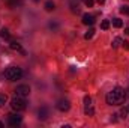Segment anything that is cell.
Listing matches in <instances>:
<instances>
[{
  "label": "cell",
  "instance_id": "cell-24",
  "mask_svg": "<svg viewBox=\"0 0 129 128\" xmlns=\"http://www.w3.org/2000/svg\"><path fill=\"white\" fill-rule=\"evenodd\" d=\"M98 3H99V5H104V3H105V0H96Z\"/></svg>",
  "mask_w": 129,
  "mask_h": 128
},
{
  "label": "cell",
  "instance_id": "cell-9",
  "mask_svg": "<svg viewBox=\"0 0 129 128\" xmlns=\"http://www.w3.org/2000/svg\"><path fill=\"white\" fill-rule=\"evenodd\" d=\"M11 48H12V50H17V51H20L23 56H26V51L21 48V45H20L18 42H15V41H14V42H11Z\"/></svg>",
  "mask_w": 129,
  "mask_h": 128
},
{
  "label": "cell",
  "instance_id": "cell-14",
  "mask_svg": "<svg viewBox=\"0 0 129 128\" xmlns=\"http://www.w3.org/2000/svg\"><path fill=\"white\" fill-rule=\"evenodd\" d=\"M93 35H95V29H93V27H90V29H89V32L84 35V38H86V39H92V38H93Z\"/></svg>",
  "mask_w": 129,
  "mask_h": 128
},
{
  "label": "cell",
  "instance_id": "cell-21",
  "mask_svg": "<svg viewBox=\"0 0 129 128\" xmlns=\"http://www.w3.org/2000/svg\"><path fill=\"white\" fill-rule=\"evenodd\" d=\"M120 115H122V118H126V116H128V107H125V109H122V112H120Z\"/></svg>",
  "mask_w": 129,
  "mask_h": 128
},
{
  "label": "cell",
  "instance_id": "cell-6",
  "mask_svg": "<svg viewBox=\"0 0 129 128\" xmlns=\"http://www.w3.org/2000/svg\"><path fill=\"white\" fill-rule=\"evenodd\" d=\"M15 94L20 96H29L30 94V88L27 86V84H20L17 89H15Z\"/></svg>",
  "mask_w": 129,
  "mask_h": 128
},
{
  "label": "cell",
  "instance_id": "cell-11",
  "mask_svg": "<svg viewBox=\"0 0 129 128\" xmlns=\"http://www.w3.org/2000/svg\"><path fill=\"white\" fill-rule=\"evenodd\" d=\"M84 113H86V115H89V116H93V115H95V110H93L92 104H90V105H86V109H84Z\"/></svg>",
  "mask_w": 129,
  "mask_h": 128
},
{
  "label": "cell",
  "instance_id": "cell-26",
  "mask_svg": "<svg viewBox=\"0 0 129 128\" xmlns=\"http://www.w3.org/2000/svg\"><path fill=\"white\" fill-rule=\"evenodd\" d=\"M3 127H5V125H3V124H2V122H0V128H3Z\"/></svg>",
  "mask_w": 129,
  "mask_h": 128
},
{
  "label": "cell",
  "instance_id": "cell-16",
  "mask_svg": "<svg viewBox=\"0 0 129 128\" xmlns=\"http://www.w3.org/2000/svg\"><path fill=\"white\" fill-rule=\"evenodd\" d=\"M6 101H8V96H6V94H0V107H3V105L6 104Z\"/></svg>",
  "mask_w": 129,
  "mask_h": 128
},
{
  "label": "cell",
  "instance_id": "cell-12",
  "mask_svg": "<svg viewBox=\"0 0 129 128\" xmlns=\"http://www.w3.org/2000/svg\"><path fill=\"white\" fill-rule=\"evenodd\" d=\"M113 26L117 27V29H120V27L123 26V21H122L120 18H114V20H113Z\"/></svg>",
  "mask_w": 129,
  "mask_h": 128
},
{
  "label": "cell",
  "instance_id": "cell-10",
  "mask_svg": "<svg viewBox=\"0 0 129 128\" xmlns=\"http://www.w3.org/2000/svg\"><path fill=\"white\" fill-rule=\"evenodd\" d=\"M45 11H48V12H51V11H54L56 9V5H54V2H51V0H48L47 3H45Z\"/></svg>",
  "mask_w": 129,
  "mask_h": 128
},
{
  "label": "cell",
  "instance_id": "cell-15",
  "mask_svg": "<svg viewBox=\"0 0 129 128\" xmlns=\"http://www.w3.org/2000/svg\"><path fill=\"white\" fill-rule=\"evenodd\" d=\"M101 29H102V30H108V29H110V21H108V20H104V21L101 23Z\"/></svg>",
  "mask_w": 129,
  "mask_h": 128
},
{
  "label": "cell",
  "instance_id": "cell-5",
  "mask_svg": "<svg viewBox=\"0 0 129 128\" xmlns=\"http://www.w3.org/2000/svg\"><path fill=\"white\" fill-rule=\"evenodd\" d=\"M56 107H57V110H60V112H68L69 109H71V102H69V99H59L57 101V104H56Z\"/></svg>",
  "mask_w": 129,
  "mask_h": 128
},
{
  "label": "cell",
  "instance_id": "cell-25",
  "mask_svg": "<svg viewBox=\"0 0 129 128\" xmlns=\"http://www.w3.org/2000/svg\"><path fill=\"white\" fill-rule=\"evenodd\" d=\"M125 33H126V35H129V27H128V29H125Z\"/></svg>",
  "mask_w": 129,
  "mask_h": 128
},
{
  "label": "cell",
  "instance_id": "cell-1",
  "mask_svg": "<svg viewBox=\"0 0 129 128\" xmlns=\"http://www.w3.org/2000/svg\"><path fill=\"white\" fill-rule=\"evenodd\" d=\"M126 99V91L122 88H114L107 94V104L110 105H120Z\"/></svg>",
  "mask_w": 129,
  "mask_h": 128
},
{
  "label": "cell",
  "instance_id": "cell-22",
  "mask_svg": "<svg viewBox=\"0 0 129 128\" xmlns=\"http://www.w3.org/2000/svg\"><path fill=\"white\" fill-rule=\"evenodd\" d=\"M122 45H123L126 50H129V42H128V41H123V42H122Z\"/></svg>",
  "mask_w": 129,
  "mask_h": 128
},
{
  "label": "cell",
  "instance_id": "cell-20",
  "mask_svg": "<svg viewBox=\"0 0 129 128\" xmlns=\"http://www.w3.org/2000/svg\"><path fill=\"white\" fill-rule=\"evenodd\" d=\"M84 104L86 105H90L92 104V98L90 96H84Z\"/></svg>",
  "mask_w": 129,
  "mask_h": 128
},
{
  "label": "cell",
  "instance_id": "cell-18",
  "mask_svg": "<svg viewBox=\"0 0 129 128\" xmlns=\"http://www.w3.org/2000/svg\"><path fill=\"white\" fill-rule=\"evenodd\" d=\"M84 5H86L87 8H92V6L95 5V2H93V0H84Z\"/></svg>",
  "mask_w": 129,
  "mask_h": 128
},
{
  "label": "cell",
  "instance_id": "cell-3",
  "mask_svg": "<svg viewBox=\"0 0 129 128\" xmlns=\"http://www.w3.org/2000/svg\"><path fill=\"white\" fill-rule=\"evenodd\" d=\"M11 107L17 112H21V110H26L27 107V102L24 99V96H20V95H15L12 99H11Z\"/></svg>",
  "mask_w": 129,
  "mask_h": 128
},
{
  "label": "cell",
  "instance_id": "cell-19",
  "mask_svg": "<svg viewBox=\"0 0 129 128\" xmlns=\"http://www.w3.org/2000/svg\"><path fill=\"white\" fill-rule=\"evenodd\" d=\"M120 12H122V14H126V15H129V6H123V8H120Z\"/></svg>",
  "mask_w": 129,
  "mask_h": 128
},
{
  "label": "cell",
  "instance_id": "cell-4",
  "mask_svg": "<svg viewBox=\"0 0 129 128\" xmlns=\"http://www.w3.org/2000/svg\"><path fill=\"white\" fill-rule=\"evenodd\" d=\"M21 121H23V118H21L20 115H14V113H11V115L8 116V124H9L11 127H18V125L21 124Z\"/></svg>",
  "mask_w": 129,
  "mask_h": 128
},
{
  "label": "cell",
  "instance_id": "cell-13",
  "mask_svg": "<svg viewBox=\"0 0 129 128\" xmlns=\"http://www.w3.org/2000/svg\"><path fill=\"white\" fill-rule=\"evenodd\" d=\"M0 36H2L3 39H9V36H11V35H9V30H8V29H2V30H0Z\"/></svg>",
  "mask_w": 129,
  "mask_h": 128
},
{
  "label": "cell",
  "instance_id": "cell-17",
  "mask_svg": "<svg viewBox=\"0 0 129 128\" xmlns=\"http://www.w3.org/2000/svg\"><path fill=\"white\" fill-rule=\"evenodd\" d=\"M122 42H123V41H122V38H116V39L113 41V48H117Z\"/></svg>",
  "mask_w": 129,
  "mask_h": 128
},
{
  "label": "cell",
  "instance_id": "cell-23",
  "mask_svg": "<svg viewBox=\"0 0 129 128\" xmlns=\"http://www.w3.org/2000/svg\"><path fill=\"white\" fill-rule=\"evenodd\" d=\"M50 27H51V29H57V24H56V23H50Z\"/></svg>",
  "mask_w": 129,
  "mask_h": 128
},
{
  "label": "cell",
  "instance_id": "cell-27",
  "mask_svg": "<svg viewBox=\"0 0 129 128\" xmlns=\"http://www.w3.org/2000/svg\"><path fill=\"white\" fill-rule=\"evenodd\" d=\"M128 113H129V105H128Z\"/></svg>",
  "mask_w": 129,
  "mask_h": 128
},
{
  "label": "cell",
  "instance_id": "cell-7",
  "mask_svg": "<svg viewBox=\"0 0 129 128\" xmlns=\"http://www.w3.org/2000/svg\"><path fill=\"white\" fill-rule=\"evenodd\" d=\"M93 23H95V17H93L92 14H84V15H83V24L92 26Z\"/></svg>",
  "mask_w": 129,
  "mask_h": 128
},
{
  "label": "cell",
  "instance_id": "cell-28",
  "mask_svg": "<svg viewBox=\"0 0 129 128\" xmlns=\"http://www.w3.org/2000/svg\"><path fill=\"white\" fill-rule=\"evenodd\" d=\"M35 2H38V0H35Z\"/></svg>",
  "mask_w": 129,
  "mask_h": 128
},
{
  "label": "cell",
  "instance_id": "cell-2",
  "mask_svg": "<svg viewBox=\"0 0 129 128\" xmlns=\"http://www.w3.org/2000/svg\"><path fill=\"white\" fill-rule=\"evenodd\" d=\"M21 75H23V71H21V68H18V66H9V68L5 71V77H6V80H9V81H17V80L21 78Z\"/></svg>",
  "mask_w": 129,
  "mask_h": 128
},
{
  "label": "cell",
  "instance_id": "cell-8",
  "mask_svg": "<svg viewBox=\"0 0 129 128\" xmlns=\"http://www.w3.org/2000/svg\"><path fill=\"white\" fill-rule=\"evenodd\" d=\"M48 113H50V112H48L47 107H41V109L38 110V118H39L41 121H45V119L48 118Z\"/></svg>",
  "mask_w": 129,
  "mask_h": 128
}]
</instances>
